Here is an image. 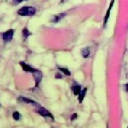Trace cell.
I'll list each match as a JSON object with an SVG mask.
<instances>
[{
  "instance_id": "1",
  "label": "cell",
  "mask_w": 128,
  "mask_h": 128,
  "mask_svg": "<svg viewBox=\"0 0 128 128\" xmlns=\"http://www.w3.org/2000/svg\"><path fill=\"white\" fill-rule=\"evenodd\" d=\"M36 112H37L38 114H40L41 116H43V117H49V118H51V120H54V117L52 116V114H51L47 109H45V108H43V107H38V108L36 109Z\"/></svg>"
},
{
  "instance_id": "2",
  "label": "cell",
  "mask_w": 128,
  "mask_h": 128,
  "mask_svg": "<svg viewBox=\"0 0 128 128\" xmlns=\"http://www.w3.org/2000/svg\"><path fill=\"white\" fill-rule=\"evenodd\" d=\"M13 34H14V30L13 29H9V30H7L6 32H4L3 33V40L5 41V42H9V41H11L12 40V38H13Z\"/></svg>"
},
{
  "instance_id": "3",
  "label": "cell",
  "mask_w": 128,
  "mask_h": 128,
  "mask_svg": "<svg viewBox=\"0 0 128 128\" xmlns=\"http://www.w3.org/2000/svg\"><path fill=\"white\" fill-rule=\"evenodd\" d=\"M33 76H34V79H35V86H38L40 81H41V78H42V73L39 70H35L33 72Z\"/></svg>"
},
{
  "instance_id": "4",
  "label": "cell",
  "mask_w": 128,
  "mask_h": 128,
  "mask_svg": "<svg viewBox=\"0 0 128 128\" xmlns=\"http://www.w3.org/2000/svg\"><path fill=\"white\" fill-rule=\"evenodd\" d=\"M20 65H21L22 69H23L25 72H31V73H33V72L36 70V69H34L33 67L29 66L28 64H26V63H24V62H20Z\"/></svg>"
},
{
  "instance_id": "5",
  "label": "cell",
  "mask_w": 128,
  "mask_h": 128,
  "mask_svg": "<svg viewBox=\"0 0 128 128\" xmlns=\"http://www.w3.org/2000/svg\"><path fill=\"white\" fill-rule=\"evenodd\" d=\"M113 5H114V0H111V2H110V5H109V7H108V10H107V12H106L105 18H104V25H106V24H107V21H108V19H109V16H110V11H111V9H112Z\"/></svg>"
},
{
  "instance_id": "6",
  "label": "cell",
  "mask_w": 128,
  "mask_h": 128,
  "mask_svg": "<svg viewBox=\"0 0 128 128\" xmlns=\"http://www.w3.org/2000/svg\"><path fill=\"white\" fill-rule=\"evenodd\" d=\"M18 14L21 16H27L29 15V7H22L18 10Z\"/></svg>"
},
{
  "instance_id": "7",
  "label": "cell",
  "mask_w": 128,
  "mask_h": 128,
  "mask_svg": "<svg viewBox=\"0 0 128 128\" xmlns=\"http://www.w3.org/2000/svg\"><path fill=\"white\" fill-rule=\"evenodd\" d=\"M71 89H72V92H73V94H74V95H79V94H80V92L82 91V89H81L80 85H73V86L71 87Z\"/></svg>"
},
{
  "instance_id": "8",
  "label": "cell",
  "mask_w": 128,
  "mask_h": 128,
  "mask_svg": "<svg viewBox=\"0 0 128 128\" xmlns=\"http://www.w3.org/2000/svg\"><path fill=\"white\" fill-rule=\"evenodd\" d=\"M19 100H20V101H23V102H26V103H29V104H33V105H38V103H37V102H35V101H33V100L29 99V98L23 97V96H20V97H19Z\"/></svg>"
},
{
  "instance_id": "9",
  "label": "cell",
  "mask_w": 128,
  "mask_h": 128,
  "mask_svg": "<svg viewBox=\"0 0 128 128\" xmlns=\"http://www.w3.org/2000/svg\"><path fill=\"white\" fill-rule=\"evenodd\" d=\"M64 16H65V13H60V14H58V15H55V16L52 18L51 22H52V23H56V22H58L60 19H62Z\"/></svg>"
},
{
  "instance_id": "10",
  "label": "cell",
  "mask_w": 128,
  "mask_h": 128,
  "mask_svg": "<svg viewBox=\"0 0 128 128\" xmlns=\"http://www.w3.org/2000/svg\"><path fill=\"white\" fill-rule=\"evenodd\" d=\"M86 92H87V88H83V89H82V91L80 92V94H79V96H78V101H79L80 103L83 101V99H84V97H85Z\"/></svg>"
},
{
  "instance_id": "11",
  "label": "cell",
  "mask_w": 128,
  "mask_h": 128,
  "mask_svg": "<svg viewBox=\"0 0 128 128\" xmlns=\"http://www.w3.org/2000/svg\"><path fill=\"white\" fill-rule=\"evenodd\" d=\"M81 54H82V56H83L84 58H87V57L89 56V54H90V49H89L88 47H86V48L82 49V51H81Z\"/></svg>"
},
{
  "instance_id": "12",
  "label": "cell",
  "mask_w": 128,
  "mask_h": 128,
  "mask_svg": "<svg viewBox=\"0 0 128 128\" xmlns=\"http://www.w3.org/2000/svg\"><path fill=\"white\" fill-rule=\"evenodd\" d=\"M30 34H31V33L29 32V30H28L27 28H24V29L22 30V36H23V39H26Z\"/></svg>"
},
{
  "instance_id": "13",
  "label": "cell",
  "mask_w": 128,
  "mask_h": 128,
  "mask_svg": "<svg viewBox=\"0 0 128 128\" xmlns=\"http://www.w3.org/2000/svg\"><path fill=\"white\" fill-rule=\"evenodd\" d=\"M58 70L59 71H61L62 73H64L65 75H67V76H70L71 75V73H70V71L67 69V68H63V67H59L58 68Z\"/></svg>"
},
{
  "instance_id": "14",
  "label": "cell",
  "mask_w": 128,
  "mask_h": 128,
  "mask_svg": "<svg viewBox=\"0 0 128 128\" xmlns=\"http://www.w3.org/2000/svg\"><path fill=\"white\" fill-rule=\"evenodd\" d=\"M12 116H13V119L14 120H19L20 119V113L18 111H14L13 114H12Z\"/></svg>"
},
{
  "instance_id": "15",
  "label": "cell",
  "mask_w": 128,
  "mask_h": 128,
  "mask_svg": "<svg viewBox=\"0 0 128 128\" xmlns=\"http://www.w3.org/2000/svg\"><path fill=\"white\" fill-rule=\"evenodd\" d=\"M76 118H77V114H76V113H74V114L71 116V120H72V121H74Z\"/></svg>"
},
{
  "instance_id": "16",
  "label": "cell",
  "mask_w": 128,
  "mask_h": 128,
  "mask_svg": "<svg viewBox=\"0 0 128 128\" xmlns=\"http://www.w3.org/2000/svg\"><path fill=\"white\" fill-rule=\"evenodd\" d=\"M22 1H26V0H13V3L14 4H18V3L22 2Z\"/></svg>"
},
{
  "instance_id": "17",
  "label": "cell",
  "mask_w": 128,
  "mask_h": 128,
  "mask_svg": "<svg viewBox=\"0 0 128 128\" xmlns=\"http://www.w3.org/2000/svg\"><path fill=\"white\" fill-rule=\"evenodd\" d=\"M124 87H125V90H126V91H127V92H128V83H126V84H125V86H124Z\"/></svg>"
},
{
  "instance_id": "18",
  "label": "cell",
  "mask_w": 128,
  "mask_h": 128,
  "mask_svg": "<svg viewBox=\"0 0 128 128\" xmlns=\"http://www.w3.org/2000/svg\"><path fill=\"white\" fill-rule=\"evenodd\" d=\"M127 128H128V127H127Z\"/></svg>"
}]
</instances>
